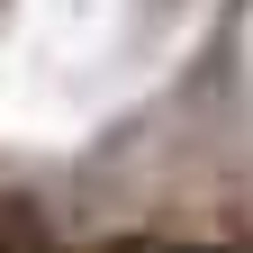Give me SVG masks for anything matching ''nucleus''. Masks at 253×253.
<instances>
[{
    "label": "nucleus",
    "mask_w": 253,
    "mask_h": 253,
    "mask_svg": "<svg viewBox=\"0 0 253 253\" xmlns=\"http://www.w3.org/2000/svg\"><path fill=\"white\" fill-rule=\"evenodd\" d=\"M126 253H226V244H126Z\"/></svg>",
    "instance_id": "obj_1"
}]
</instances>
